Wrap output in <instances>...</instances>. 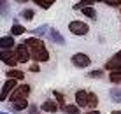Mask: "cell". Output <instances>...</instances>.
<instances>
[{
	"mask_svg": "<svg viewBox=\"0 0 121 114\" xmlns=\"http://www.w3.org/2000/svg\"><path fill=\"white\" fill-rule=\"evenodd\" d=\"M32 32V37H42V35H48V32H49V26L48 25H40V26H37V28H33V30H30Z\"/></svg>",
	"mask_w": 121,
	"mask_h": 114,
	"instance_id": "15",
	"label": "cell"
},
{
	"mask_svg": "<svg viewBox=\"0 0 121 114\" xmlns=\"http://www.w3.org/2000/svg\"><path fill=\"white\" fill-rule=\"evenodd\" d=\"M76 105H79V107H88V91H84V90L76 91Z\"/></svg>",
	"mask_w": 121,
	"mask_h": 114,
	"instance_id": "10",
	"label": "cell"
},
{
	"mask_svg": "<svg viewBox=\"0 0 121 114\" xmlns=\"http://www.w3.org/2000/svg\"><path fill=\"white\" fill-rule=\"evenodd\" d=\"M30 72H40V67H39V63H32L30 65Z\"/></svg>",
	"mask_w": 121,
	"mask_h": 114,
	"instance_id": "29",
	"label": "cell"
},
{
	"mask_svg": "<svg viewBox=\"0 0 121 114\" xmlns=\"http://www.w3.org/2000/svg\"><path fill=\"white\" fill-rule=\"evenodd\" d=\"M14 2H28V0H14Z\"/></svg>",
	"mask_w": 121,
	"mask_h": 114,
	"instance_id": "34",
	"label": "cell"
},
{
	"mask_svg": "<svg viewBox=\"0 0 121 114\" xmlns=\"http://www.w3.org/2000/svg\"><path fill=\"white\" fill-rule=\"evenodd\" d=\"M12 111H25V109L28 107V100H19V102H14L11 104Z\"/></svg>",
	"mask_w": 121,
	"mask_h": 114,
	"instance_id": "21",
	"label": "cell"
},
{
	"mask_svg": "<svg viewBox=\"0 0 121 114\" xmlns=\"http://www.w3.org/2000/svg\"><path fill=\"white\" fill-rule=\"evenodd\" d=\"M0 114H9V112H0Z\"/></svg>",
	"mask_w": 121,
	"mask_h": 114,
	"instance_id": "36",
	"label": "cell"
},
{
	"mask_svg": "<svg viewBox=\"0 0 121 114\" xmlns=\"http://www.w3.org/2000/svg\"><path fill=\"white\" fill-rule=\"evenodd\" d=\"M14 37L12 35H4L2 39H0V48L2 49H12L14 48Z\"/></svg>",
	"mask_w": 121,
	"mask_h": 114,
	"instance_id": "11",
	"label": "cell"
},
{
	"mask_svg": "<svg viewBox=\"0 0 121 114\" xmlns=\"http://www.w3.org/2000/svg\"><path fill=\"white\" fill-rule=\"evenodd\" d=\"M79 105L72 104V105H65V107H61V111H63V114H81L79 112Z\"/></svg>",
	"mask_w": 121,
	"mask_h": 114,
	"instance_id": "19",
	"label": "cell"
},
{
	"mask_svg": "<svg viewBox=\"0 0 121 114\" xmlns=\"http://www.w3.org/2000/svg\"><path fill=\"white\" fill-rule=\"evenodd\" d=\"M5 75H7V79H16V81H23V79H25V72H23V70H18V69L7 70Z\"/></svg>",
	"mask_w": 121,
	"mask_h": 114,
	"instance_id": "14",
	"label": "cell"
},
{
	"mask_svg": "<svg viewBox=\"0 0 121 114\" xmlns=\"http://www.w3.org/2000/svg\"><path fill=\"white\" fill-rule=\"evenodd\" d=\"M81 12L86 16V18H90V19H95V18H97V11H95L93 7H86V9H82Z\"/></svg>",
	"mask_w": 121,
	"mask_h": 114,
	"instance_id": "23",
	"label": "cell"
},
{
	"mask_svg": "<svg viewBox=\"0 0 121 114\" xmlns=\"http://www.w3.org/2000/svg\"><path fill=\"white\" fill-rule=\"evenodd\" d=\"M109 96H111V102L114 104H121V86H114L109 90Z\"/></svg>",
	"mask_w": 121,
	"mask_h": 114,
	"instance_id": "12",
	"label": "cell"
},
{
	"mask_svg": "<svg viewBox=\"0 0 121 114\" xmlns=\"http://www.w3.org/2000/svg\"><path fill=\"white\" fill-rule=\"evenodd\" d=\"M70 61H72V65L76 67V69H86V67L91 65V58L88 56V54H84V53H76V54H72Z\"/></svg>",
	"mask_w": 121,
	"mask_h": 114,
	"instance_id": "4",
	"label": "cell"
},
{
	"mask_svg": "<svg viewBox=\"0 0 121 114\" xmlns=\"http://www.w3.org/2000/svg\"><path fill=\"white\" fill-rule=\"evenodd\" d=\"M19 16H21L25 21H32V19H33V16H35V12H33L32 9H23L21 12H19Z\"/></svg>",
	"mask_w": 121,
	"mask_h": 114,
	"instance_id": "22",
	"label": "cell"
},
{
	"mask_svg": "<svg viewBox=\"0 0 121 114\" xmlns=\"http://www.w3.org/2000/svg\"><path fill=\"white\" fill-rule=\"evenodd\" d=\"M95 2H105V0H95Z\"/></svg>",
	"mask_w": 121,
	"mask_h": 114,
	"instance_id": "35",
	"label": "cell"
},
{
	"mask_svg": "<svg viewBox=\"0 0 121 114\" xmlns=\"http://www.w3.org/2000/svg\"><path fill=\"white\" fill-rule=\"evenodd\" d=\"M111 114H121V111H112Z\"/></svg>",
	"mask_w": 121,
	"mask_h": 114,
	"instance_id": "33",
	"label": "cell"
},
{
	"mask_svg": "<svg viewBox=\"0 0 121 114\" xmlns=\"http://www.w3.org/2000/svg\"><path fill=\"white\" fill-rule=\"evenodd\" d=\"M25 42H26L28 49H30V54H32V60L35 63L49 61V51L46 49V44H44L42 39H39V37H28Z\"/></svg>",
	"mask_w": 121,
	"mask_h": 114,
	"instance_id": "1",
	"label": "cell"
},
{
	"mask_svg": "<svg viewBox=\"0 0 121 114\" xmlns=\"http://www.w3.org/2000/svg\"><path fill=\"white\" fill-rule=\"evenodd\" d=\"M97 105H98V96H97V93L88 91V107H90V111L97 109Z\"/></svg>",
	"mask_w": 121,
	"mask_h": 114,
	"instance_id": "17",
	"label": "cell"
},
{
	"mask_svg": "<svg viewBox=\"0 0 121 114\" xmlns=\"http://www.w3.org/2000/svg\"><path fill=\"white\" fill-rule=\"evenodd\" d=\"M16 56H18V61L19 63H26L28 60L32 58V54H30V49H28V46H26V42H19L18 46H16Z\"/></svg>",
	"mask_w": 121,
	"mask_h": 114,
	"instance_id": "5",
	"label": "cell"
},
{
	"mask_svg": "<svg viewBox=\"0 0 121 114\" xmlns=\"http://www.w3.org/2000/svg\"><path fill=\"white\" fill-rule=\"evenodd\" d=\"M84 114H100V111H97V109H93V111H88V112H84Z\"/></svg>",
	"mask_w": 121,
	"mask_h": 114,
	"instance_id": "31",
	"label": "cell"
},
{
	"mask_svg": "<svg viewBox=\"0 0 121 114\" xmlns=\"http://www.w3.org/2000/svg\"><path fill=\"white\" fill-rule=\"evenodd\" d=\"M93 4H95V0H81V2L74 4L72 9L74 11H82V9H86V7H93Z\"/></svg>",
	"mask_w": 121,
	"mask_h": 114,
	"instance_id": "16",
	"label": "cell"
},
{
	"mask_svg": "<svg viewBox=\"0 0 121 114\" xmlns=\"http://www.w3.org/2000/svg\"><path fill=\"white\" fill-rule=\"evenodd\" d=\"M116 56H118V58H121V49H119L118 53H116Z\"/></svg>",
	"mask_w": 121,
	"mask_h": 114,
	"instance_id": "32",
	"label": "cell"
},
{
	"mask_svg": "<svg viewBox=\"0 0 121 114\" xmlns=\"http://www.w3.org/2000/svg\"><path fill=\"white\" fill-rule=\"evenodd\" d=\"M18 88V81L16 79H7L5 83H4V86H2V93H0V100L2 102H5L7 98L11 96V93Z\"/></svg>",
	"mask_w": 121,
	"mask_h": 114,
	"instance_id": "6",
	"label": "cell"
},
{
	"mask_svg": "<svg viewBox=\"0 0 121 114\" xmlns=\"http://www.w3.org/2000/svg\"><path fill=\"white\" fill-rule=\"evenodd\" d=\"M88 77H95V79H100V77H104V72L102 70H91V72H88Z\"/></svg>",
	"mask_w": 121,
	"mask_h": 114,
	"instance_id": "27",
	"label": "cell"
},
{
	"mask_svg": "<svg viewBox=\"0 0 121 114\" xmlns=\"http://www.w3.org/2000/svg\"><path fill=\"white\" fill-rule=\"evenodd\" d=\"M40 109H42L44 112H56L58 111V102L56 100H46V102L40 105Z\"/></svg>",
	"mask_w": 121,
	"mask_h": 114,
	"instance_id": "13",
	"label": "cell"
},
{
	"mask_svg": "<svg viewBox=\"0 0 121 114\" xmlns=\"http://www.w3.org/2000/svg\"><path fill=\"white\" fill-rule=\"evenodd\" d=\"M109 81L114 84H121V72H111L109 74Z\"/></svg>",
	"mask_w": 121,
	"mask_h": 114,
	"instance_id": "25",
	"label": "cell"
},
{
	"mask_svg": "<svg viewBox=\"0 0 121 114\" xmlns=\"http://www.w3.org/2000/svg\"><path fill=\"white\" fill-rule=\"evenodd\" d=\"M55 2H56V0H33V4H35V5H39L40 9H44V11L51 9Z\"/></svg>",
	"mask_w": 121,
	"mask_h": 114,
	"instance_id": "18",
	"label": "cell"
},
{
	"mask_svg": "<svg viewBox=\"0 0 121 114\" xmlns=\"http://www.w3.org/2000/svg\"><path fill=\"white\" fill-rule=\"evenodd\" d=\"M25 32H26V28H25L23 25H19V23H14V25H12V28H11L12 35H23Z\"/></svg>",
	"mask_w": 121,
	"mask_h": 114,
	"instance_id": "20",
	"label": "cell"
},
{
	"mask_svg": "<svg viewBox=\"0 0 121 114\" xmlns=\"http://www.w3.org/2000/svg\"><path fill=\"white\" fill-rule=\"evenodd\" d=\"M0 5H2V18L9 16V0H0Z\"/></svg>",
	"mask_w": 121,
	"mask_h": 114,
	"instance_id": "24",
	"label": "cell"
},
{
	"mask_svg": "<svg viewBox=\"0 0 121 114\" xmlns=\"http://www.w3.org/2000/svg\"><path fill=\"white\" fill-rule=\"evenodd\" d=\"M30 93H32V86H30V84H21V86H18L11 93L9 102L14 104V102H19V100H28V95H30Z\"/></svg>",
	"mask_w": 121,
	"mask_h": 114,
	"instance_id": "2",
	"label": "cell"
},
{
	"mask_svg": "<svg viewBox=\"0 0 121 114\" xmlns=\"http://www.w3.org/2000/svg\"><path fill=\"white\" fill-rule=\"evenodd\" d=\"M53 95H55V98H56V102H58V104H60V105H61V107H65V105H67V104H65V98H63V95H61V93H60V91H53Z\"/></svg>",
	"mask_w": 121,
	"mask_h": 114,
	"instance_id": "26",
	"label": "cell"
},
{
	"mask_svg": "<svg viewBox=\"0 0 121 114\" xmlns=\"http://www.w3.org/2000/svg\"><path fill=\"white\" fill-rule=\"evenodd\" d=\"M37 111H39V109H37V105H35V104L30 105V109H28V112H30V114H37Z\"/></svg>",
	"mask_w": 121,
	"mask_h": 114,
	"instance_id": "30",
	"label": "cell"
},
{
	"mask_svg": "<svg viewBox=\"0 0 121 114\" xmlns=\"http://www.w3.org/2000/svg\"><path fill=\"white\" fill-rule=\"evenodd\" d=\"M48 37L49 40H51V44H58V46H63L65 44V37L61 35L58 30H55V28H49V32H48Z\"/></svg>",
	"mask_w": 121,
	"mask_h": 114,
	"instance_id": "8",
	"label": "cell"
},
{
	"mask_svg": "<svg viewBox=\"0 0 121 114\" xmlns=\"http://www.w3.org/2000/svg\"><path fill=\"white\" fill-rule=\"evenodd\" d=\"M105 4H107V5H111V7H118L121 4V0H105Z\"/></svg>",
	"mask_w": 121,
	"mask_h": 114,
	"instance_id": "28",
	"label": "cell"
},
{
	"mask_svg": "<svg viewBox=\"0 0 121 114\" xmlns=\"http://www.w3.org/2000/svg\"><path fill=\"white\" fill-rule=\"evenodd\" d=\"M69 30L70 33H74V35H79V37H82V35H86V33L90 32V26H88V23H84V21H70L69 23Z\"/></svg>",
	"mask_w": 121,
	"mask_h": 114,
	"instance_id": "3",
	"label": "cell"
},
{
	"mask_svg": "<svg viewBox=\"0 0 121 114\" xmlns=\"http://www.w3.org/2000/svg\"><path fill=\"white\" fill-rule=\"evenodd\" d=\"M2 61L9 67H16L19 63L18 56H16V53H12V49H2Z\"/></svg>",
	"mask_w": 121,
	"mask_h": 114,
	"instance_id": "7",
	"label": "cell"
},
{
	"mask_svg": "<svg viewBox=\"0 0 121 114\" xmlns=\"http://www.w3.org/2000/svg\"><path fill=\"white\" fill-rule=\"evenodd\" d=\"M105 70H109V72H121V58H118L114 54L111 60H107L105 61Z\"/></svg>",
	"mask_w": 121,
	"mask_h": 114,
	"instance_id": "9",
	"label": "cell"
}]
</instances>
